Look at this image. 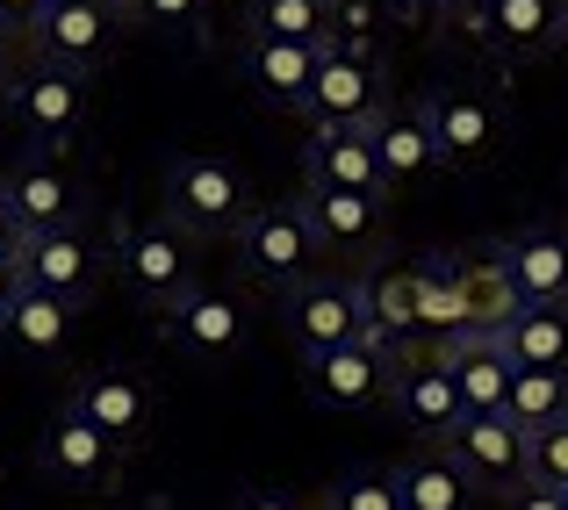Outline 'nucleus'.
<instances>
[{
    "instance_id": "nucleus-1",
    "label": "nucleus",
    "mask_w": 568,
    "mask_h": 510,
    "mask_svg": "<svg viewBox=\"0 0 568 510\" xmlns=\"http://www.w3.org/2000/svg\"><path fill=\"white\" fill-rule=\"evenodd\" d=\"M109 252H115V274H123V288L138 295L144 309H159L166 317L181 295L202 288V237H187L173 216H123L109 231Z\"/></svg>"
},
{
    "instance_id": "nucleus-2",
    "label": "nucleus",
    "mask_w": 568,
    "mask_h": 510,
    "mask_svg": "<svg viewBox=\"0 0 568 510\" xmlns=\"http://www.w3.org/2000/svg\"><path fill=\"white\" fill-rule=\"evenodd\" d=\"M159 216H173L187 237H237L245 231V216L260 208V194H252V180L237 173V159L223 152H173L166 159V187H159Z\"/></svg>"
},
{
    "instance_id": "nucleus-3",
    "label": "nucleus",
    "mask_w": 568,
    "mask_h": 510,
    "mask_svg": "<svg viewBox=\"0 0 568 510\" xmlns=\"http://www.w3.org/2000/svg\"><path fill=\"white\" fill-rule=\"evenodd\" d=\"M231 245H237V274H245L260 295L303 288V280L317 274V259H324V237H317V223H310L303 194H295V202H260Z\"/></svg>"
},
{
    "instance_id": "nucleus-4",
    "label": "nucleus",
    "mask_w": 568,
    "mask_h": 510,
    "mask_svg": "<svg viewBox=\"0 0 568 510\" xmlns=\"http://www.w3.org/2000/svg\"><path fill=\"white\" fill-rule=\"evenodd\" d=\"M123 37H130V14L115 8V0H51V14H43L22 43H29L37 65H58V72H72V80H94V72L123 51Z\"/></svg>"
},
{
    "instance_id": "nucleus-5",
    "label": "nucleus",
    "mask_w": 568,
    "mask_h": 510,
    "mask_svg": "<svg viewBox=\"0 0 568 510\" xmlns=\"http://www.w3.org/2000/svg\"><path fill=\"white\" fill-rule=\"evenodd\" d=\"M454 29L497 65H532L568 43V0H468Z\"/></svg>"
},
{
    "instance_id": "nucleus-6",
    "label": "nucleus",
    "mask_w": 568,
    "mask_h": 510,
    "mask_svg": "<svg viewBox=\"0 0 568 510\" xmlns=\"http://www.w3.org/2000/svg\"><path fill=\"white\" fill-rule=\"evenodd\" d=\"M396 367L403 345L388 332H367L353 345H332V353H303V396L317 410H375V402H388Z\"/></svg>"
},
{
    "instance_id": "nucleus-7",
    "label": "nucleus",
    "mask_w": 568,
    "mask_h": 510,
    "mask_svg": "<svg viewBox=\"0 0 568 510\" xmlns=\"http://www.w3.org/2000/svg\"><path fill=\"white\" fill-rule=\"evenodd\" d=\"M281 332H288L295 359L303 353H332V345H353L375 332L367 317V280H346V274H310L303 288L281 295Z\"/></svg>"
},
{
    "instance_id": "nucleus-8",
    "label": "nucleus",
    "mask_w": 568,
    "mask_h": 510,
    "mask_svg": "<svg viewBox=\"0 0 568 510\" xmlns=\"http://www.w3.org/2000/svg\"><path fill=\"white\" fill-rule=\"evenodd\" d=\"M0 109H8V123L29 137V152H65L87 123V80L22 58V72L0 86Z\"/></svg>"
},
{
    "instance_id": "nucleus-9",
    "label": "nucleus",
    "mask_w": 568,
    "mask_h": 510,
    "mask_svg": "<svg viewBox=\"0 0 568 510\" xmlns=\"http://www.w3.org/2000/svg\"><path fill=\"white\" fill-rule=\"evenodd\" d=\"M417 115L454 173H475L504 152V101L489 86H432V94H417Z\"/></svg>"
},
{
    "instance_id": "nucleus-10",
    "label": "nucleus",
    "mask_w": 568,
    "mask_h": 510,
    "mask_svg": "<svg viewBox=\"0 0 568 510\" xmlns=\"http://www.w3.org/2000/svg\"><path fill=\"white\" fill-rule=\"evenodd\" d=\"M159 332H166V345L187 359V367H231V359L245 353V338H252V309H245V295L202 280L194 295H181V303L159 317Z\"/></svg>"
},
{
    "instance_id": "nucleus-11",
    "label": "nucleus",
    "mask_w": 568,
    "mask_h": 510,
    "mask_svg": "<svg viewBox=\"0 0 568 510\" xmlns=\"http://www.w3.org/2000/svg\"><path fill=\"white\" fill-rule=\"evenodd\" d=\"M388 109V58L382 51H338L324 43L317 58V86H310V123H338V130H367Z\"/></svg>"
},
{
    "instance_id": "nucleus-12",
    "label": "nucleus",
    "mask_w": 568,
    "mask_h": 510,
    "mask_svg": "<svg viewBox=\"0 0 568 510\" xmlns=\"http://www.w3.org/2000/svg\"><path fill=\"white\" fill-rule=\"evenodd\" d=\"M14 259H22V280H29V288H51V295H65V303H87V295L101 288V274H115L109 237H94L87 223L22 237V252H14Z\"/></svg>"
},
{
    "instance_id": "nucleus-13",
    "label": "nucleus",
    "mask_w": 568,
    "mask_h": 510,
    "mask_svg": "<svg viewBox=\"0 0 568 510\" xmlns=\"http://www.w3.org/2000/svg\"><path fill=\"white\" fill-rule=\"evenodd\" d=\"M388 410L410 431L417 446H446L460 425H468V402H460V381L446 374L439 353H403L396 381H388Z\"/></svg>"
},
{
    "instance_id": "nucleus-14",
    "label": "nucleus",
    "mask_w": 568,
    "mask_h": 510,
    "mask_svg": "<svg viewBox=\"0 0 568 510\" xmlns=\"http://www.w3.org/2000/svg\"><path fill=\"white\" fill-rule=\"evenodd\" d=\"M446 453L475 475L483 497H511L518 482H532V431L511 410H475L468 425L446 439Z\"/></svg>"
},
{
    "instance_id": "nucleus-15",
    "label": "nucleus",
    "mask_w": 568,
    "mask_h": 510,
    "mask_svg": "<svg viewBox=\"0 0 568 510\" xmlns=\"http://www.w3.org/2000/svg\"><path fill=\"white\" fill-rule=\"evenodd\" d=\"M65 402L101 431V439L123 446V453H138V446L152 439V417H159L152 381H144V374H130V367H87L80 381H72Z\"/></svg>"
},
{
    "instance_id": "nucleus-16",
    "label": "nucleus",
    "mask_w": 568,
    "mask_h": 510,
    "mask_svg": "<svg viewBox=\"0 0 568 510\" xmlns=\"http://www.w3.org/2000/svg\"><path fill=\"white\" fill-rule=\"evenodd\" d=\"M123 460H130L123 446L101 439V431L87 425V417L72 410V402H65V410H58L43 431H37V468L51 475L58 489H87V497H101V489H115Z\"/></svg>"
},
{
    "instance_id": "nucleus-17",
    "label": "nucleus",
    "mask_w": 568,
    "mask_h": 510,
    "mask_svg": "<svg viewBox=\"0 0 568 510\" xmlns=\"http://www.w3.org/2000/svg\"><path fill=\"white\" fill-rule=\"evenodd\" d=\"M0 194H8V208L22 216V231H65V223L87 216V187L80 173L65 166L58 152H22L8 173H0Z\"/></svg>"
},
{
    "instance_id": "nucleus-18",
    "label": "nucleus",
    "mask_w": 568,
    "mask_h": 510,
    "mask_svg": "<svg viewBox=\"0 0 568 510\" xmlns=\"http://www.w3.org/2000/svg\"><path fill=\"white\" fill-rule=\"evenodd\" d=\"M317 58L324 43H295V37H266V29H245L237 43V72L245 86L266 101V109H310V86H317Z\"/></svg>"
},
{
    "instance_id": "nucleus-19",
    "label": "nucleus",
    "mask_w": 568,
    "mask_h": 510,
    "mask_svg": "<svg viewBox=\"0 0 568 510\" xmlns=\"http://www.w3.org/2000/svg\"><path fill=\"white\" fill-rule=\"evenodd\" d=\"M432 353L446 359V374L460 381V402L475 410H504L511 402V381H518V359L504 353V338L489 332V324H460V332H446Z\"/></svg>"
},
{
    "instance_id": "nucleus-20",
    "label": "nucleus",
    "mask_w": 568,
    "mask_h": 510,
    "mask_svg": "<svg viewBox=\"0 0 568 510\" xmlns=\"http://www.w3.org/2000/svg\"><path fill=\"white\" fill-rule=\"evenodd\" d=\"M303 208L317 223L332 259H367L388 237V194H361V187H303Z\"/></svg>"
},
{
    "instance_id": "nucleus-21",
    "label": "nucleus",
    "mask_w": 568,
    "mask_h": 510,
    "mask_svg": "<svg viewBox=\"0 0 568 510\" xmlns=\"http://www.w3.org/2000/svg\"><path fill=\"white\" fill-rule=\"evenodd\" d=\"M504 266V280L518 288V303H547V309H568V231H547V223H532V231L504 237V245H489Z\"/></svg>"
},
{
    "instance_id": "nucleus-22",
    "label": "nucleus",
    "mask_w": 568,
    "mask_h": 510,
    "mask_svg": "<svg viewBox=\"0 0 568 510\" xmlns=\"http://www.w3.org/2000/svg\"><path fill=\"white\" fill-rule=\"evenodd\" d=\"M303 187H361V194H388L382 187V159L367 130H338V123H310L303 144Z\"/></svg>"
},
{
    "instance_id": "nucleus-23",
    "label": "nucleus",
    "mask_w": 568,
    "mask_h": 510,
    "mask_svg": "<svg viewBox=\"0 0 568 510\" xmlns=\"http://www.w3.org/2000/svg\"><path fill=\"white\" fill-rule=\"evenodd\" d=\"M72 324H80V303H65V295H51V288H22V295H14V309L0 317V353H14V359H58L72 345Z\"/></svg>"
},
{
    "instance_id": "nucleus-24",
    "label": "nucleus",
    "mask_w": 568,
    "mask_h": 510,
    "mask_svg": "<svg viewBox=\"0 0 568 510\" xmlns=\"http://www.w3.org/2000/svg\"><path fill=\"white\" fill-rule=\"evenodd\" d=\"M367 137H375V159H382V187L396 194V187H417L425 173H439L446 159H439V144H432V130H425V115H417V101L410 109H388L367 123Z\"/></svg>"
},
{
    "instance_id": "nucleus-25",
    "label": "nucleus",
    "mask_w": 568,
    "mask_h": 510,
    "mask_svg": "<svg viewBox=\"0 0 568 510\" xmlns=\"http://www.w3.org/2000/svg\"><path fill=\"white\" fill-rule=\"evenodd\" d=\"M396 489H403V510H475V497H483L475 475L446 446H417L396 468Z\"/></svg>"
},
{
    "instance_id": "nucleus-26",
    "label": "nucleus",
    "mask_w": 568,
    "mask_h": 510,
    "mask_svg": "<svg viewBox=\"0 0 568 510\" xmlns=\"http://www.w3.org/2000/svg\"><path fill=\"white\" fill-rule=\"evenodd\" d=\"M504 353L518 367H568V309H547V303H518L511 317L497 324Z\"/></svg>"
},
{
    "instance_id": "nucleus-27",
    "label": "nucleus",
    "mask_w": 568,
    "mask_h": 510,
    "mask_svg": "<svg viewBox=\"0 0 568 510\" xmlns=\"http://www.w3.org/2000/svg\"><path fill=\"white\" fill-rule=\"evenodd\" d=\"M367 317H375V332H388L396 345L410 332H425V274H417V266L367 274Z\"/></svg>"
},
{
    "instance_id": "nucleus-28",
    "label": "nucleus",
    "mask_w": 568,
    "mask_h": 510,
    "mask_svg": "<svg viewBox=\"0 0 568 510\" xmlns=\"http://www.w3.org/2000/svg\"><path fill=\"white\" fill-rule=\"evenodd\" d=\"M504 410H511L526 431L561 425V417H568V367H518L511 402H504Z\"/></svg>"
},
{
    "instance_id": "nucleus-29",
    "label": "nucleus",
    "mask_w": 568,
    "mask_h": 510,
    "mask_svg": "<svg viewBox=\"0 0 568 510\" xmlns=\"http://www.w3.org/2000/svg\"><path fill=\"white\" fill-rule=\"evenodd\" d=\"M245 29L295 37V43H324V37H332V0H252Z\"/></svg>"
},
{
    "instance_id": "nucleus-30",
    "label": "nucleus",
    "mask_w": 568,
    "mask_h": 510,
    "mask_svg": "<svg viewBox=\"0 0 568 510\" xmlns=\"http://www.w3.org/2000/svg\"><path fill=\"white\" fill-rule=\"evenodd\" d=\"M130 22L166 43H209V0H130Z\"/></svg>"
},
{
    "instance_id": "nucleus-31",
    "label": "nucleus",
    "mask_w": 568,
    "mask_h": 510,
    "mask_svg": "<svg viewBox=\"0 0 568 510\" xmlns=\"http://www.w3.org/2000/svg\"><path fill=\"white\" fill-rule=\"evenodd\" d=\"M324 510H403L396 468H353L324 489Z\"/></svg>"
},
{
    "instance_id": "nucleus-32",
    "label": "nucleus",
    "mask_w": 568,
    "mask_h": 510,
    "mask_svg": "<svg viewBox=\"0 0 568 510\" xmlns=\"http://www.w3.org/2000/svg\"><path fill=\"white\" fill-rule=\"evenodd\" d=\"M382 22H396L388 14V0H332V37L338 51H382Z\"/></svg>"
},
{
    "instance_id": "nucleus-33",
    "label": "nucleus",
    "mask_w": 568,
    "mask_h": 510,
    "mask_svg": "<svg viewBox=\"0 0 568 510\" xmlns=\"http://www.w3.org/2000/svg\"><path fill=\"white\" fill-rule=\"evenodd\" d=\"M532 482L568 489V417H561V425H540V431H532Z\"/></svg>"
},
{
    "instance_id": "nucleus-34",
    "label": "nucleus",
    "mask_w": 568,
    "mask_h": 510,
    "mask_svg": "<svg viewBox=\"0 0 568 510\" xmlns=\"http://www.w3.org/2000/svg\"><path fill=\"white\" fill-rule=\"evenodd\" d=\"M460 8H468V0H388V14L410 22V29H439V22H454Z\"/></svg>"
},
{
    "instance_id": "nucleus-35",
    "label": "nucleus",
    "mask_w": 568,
    "mask_h": 510,
    "mask_svg": "<svg viewBox=\"0 0 568 510\" xmlns=\"http://www.w3.org/2000/svg\"><path fill=\"white\" fill-rule=\"evenodd\" d=\"M504 510H568V489H547V482H518Z\"/></svg>"
},
{
    "instance_id": "nucleus-36",
    "label": "nucleus",
    "mask_w": 568,
    "mask_h": 510,
    "mask_svg": "<svg viewBox=\"0 0 568 510\" xmlns=\"http://www.w3.org/2000/svg\"><path fill=\"white\" fill-rule=\"evenodd\" d=\"M43 14H51V0H0V22H8L14 37H29V29H37Z\"/></svg>"
},
{
    "instance_id": "nucleus-37",
    "label": "nucleus",
    "mask_w": 568,
    "mask_h": 510,
    "mask_svg": "<svg viewBox=\"0 0 568 510\" xmlns=\"http://www.w3.org/2000/svg\"><path fill=\"white\" fill-rule=\"evenodd\" d=\"M231 510H310V503H295L288 489H245V497H237Z\"/></svg>"
},
{
    "instance_id": "nucleus-38",
    "label": "nucleus",
    "mask_w": 568,
    "mask_h": 510,
    "mask_svg": "<svg viewBox=\"0 0 568 510\" xmlns=\"http://www.w3.org/2000/svg\"><path fill=\"white\" fill-rule=\"evenodd\" d=\"M22 288H29V280H22V259L8 252V259H0V317L14 309V295H22Z\"/></svg>"
},
{
    "instance_id": "nucleus-39",
    "label": "nucleus",
    "mask_w": 568,
    "mask_h": 510,
    "mask_svg": "<svg viewBox=\"0 0 568 510\" xmlns=\"http://www.w3.org/2000/svg\"><path fill=\"white\" fill-rule=\"evenodd\" d=\"M14 58H29V43H22V37H14V29H8V22H0V86H8V80H14V72H22V65H14Z\"/></svg>"
},
{
    "instance_id": "nucleus-40",
    "label": "nucleus",
    "mask_w": 568,
    "mask_h": 510,
    "mask_svg": "<svg viewBox=\"0 0 568 510\" xmlns=\"http://www.w3.org/2000/svg\"><path fill=\"white\" fill-rule=\"evenodd\" d=\"M22 216H14V208H8V194H0V259H8V252H22Z\"/></svg>"
},
{
    "instance_id": "nucleus-41",
    "label": "nucleus",
    "mask_w": 568,
    "mask_h": 510,
    "mask_svg": "<svg viewBox=\"0 0 568 510\" xmlns=\"http://www.w3.org/2000/svg\"><path fill=\"white\" fill-rule=\"evenodd\" d=\"M115 8H123V14H130V0H115Z\"/></svg>"
}]
</instances>
